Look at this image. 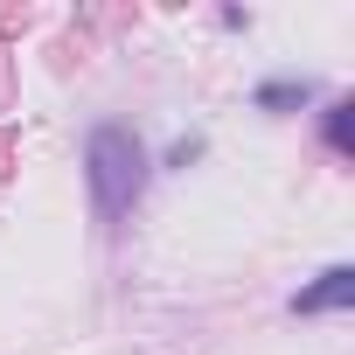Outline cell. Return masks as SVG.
Masks as SVG:
<instances>
[{"label": "cell", "instance_id": "obj_1", "mask_svg": "<svg viewBox=\"0 0 355 355\" xmlns=\"http://www.w3.org/2000/svg\"><path fill=\"white\" fill-rule=\"evenodd\" d=\"M139 182H146V153L125 125H98L91 132V196H98V216L119 223L132 202H139Z\"/></svg>", "mask_w": 355, "mask_h": 355}, {"label": "cell", "instance_id": "obj_2", "mask_svg": "<svg viewBox=\"0 0 355 355\" xmlns=\"http://www.w3.org/2000/svg\"><path fill=\"white\" fill-rule=\"evenodd\" d=\"M348 300H355V272L334 265V272H320V286H306L293 306H300V313H334V306H348Z\"/></svg>", "mask_w": 355, "mask_h": 355}, {"label": "cell", "instance_id": "obj_3", "mask_svg": "<svg viewBox=\"0 0 355 355\" xmlns=\"http://www.w3.org/2000/svg\"><path fill=\"white\" fill-rule=\"evenodd\" d=\"M15 160H21V132H15V125H0V189L15 182Z\"/></svg>", "mask_w": 355, "mask_h": 355}, {"label": "cell", "instance_id": "obj_4", "mask_svg": "<svg viewBox=\"0 0 355 355\" xmlns=\"http://www.w3.org/2000/svg\"><path fill=\"white\" fill-rule=\"evenodd\" d=\"M348 112H355V105H334V112H327V139H334L341 153L355 146V119H348Z\"/></svg>", "mask_w": 355, "mask_h": 355}, {"label": "cell", "instance_id": "obj_5", "mask_svg": "<svg viewBox=\"0 0 355 355\" xmlns=\"http://www.w3.org/2000/svg\"><path fill=\"white\" fill-rule=\"evenodd\" d=\"M28 28V8H15V0H0V42H8V35H21Z\"/></svg>", "mask_w": 355, "mask_h": 355}, {"label": "cell", "instance_id": "obj_6", "mask_svg": "<svg viewBox=\"0 0 355 355\" xmlns=\"http://www.w3.org/2000/svg\"><path fill=\"white\" fill-rule=\"evenodd\" d=\"M300 98H306V84H272L258 105H300Z\"/></svg>", "mask_w": 355, "mask_h": 355}, {"label": "cell", "instance_id": "obj_7", "mask_svg": "<svg viewBox=\"0 0 355 355\" xmlns=\"http://www.w3.org/2000/svg\"><path fill=\"white\" fill-rule=\"evenodd\" d=\"M8 105H15V63L0 56V112H8Z\"/></svg>", "mask_w": 355, "mask_h": 355}]
</instances>
